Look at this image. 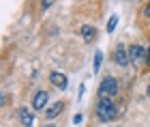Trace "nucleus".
Here are the masks:
<instances>
[{
    "instance_id": "f257e3e1",
    "label": "nucleus",
    "mask_w": 150,
    "mask_h": 127,
    "mask_svg": "<svg viewBox=\"0 0 150 127\" xmlns=\"http://www.w3.org/2000/svg\"><path fill=\"white\" fill-rule=\"evenodd\" d=\"M97 116L101 118V121H114L116 118V106L112 103V99H105V97H101V101L97 106Z\"/></svg>"
},
{
    "instance_id": "f03ea898",
    "label": "nucleus",
    "mask_w": 150,
    "mask_h": 127,
    "mask_svg": "<svg viewBox=\"0 0 150 127\" xmlns=\"http://www.w3.org/2000/svg\"><path fill=\"white\" fill-rule=\"evenodd\" d=\"M116 93H118V82H116V78H112V76L103 78V82H101V86H99V95L110 99V97L116 95Z\"/></svg>"
},
{
    "instance_id": "7ed1b4c3",
    "label": "nucleus",
    "mask_w": 150,
    "mask_h": 127,
    "mask_svg": "<svg viewBox=\"0 0 150 127\" xmlns=\"http://www.w3.org/2000/svg\"><path fill=\"white\" fill-rule=\"evenodd\" d=\"M129 61L131 63H142V61H146V50L142 48V45H131L129 48Z\"/></svg>"
},
{
    "instance_id": "20e7f679",
    "label": "nucleus",
    "mask_w": 150,
    "mask_h": 127,
    "mask_svg": "<svg viewBox=\"0 0 150 127\" xmlns=\"http://www.w3.org/2000/svg\"><path fill=\"white\" fill-rule=\"evenodd\" d=\"M114 58H116V63H118L120 67L129 65V50L125 48V45H118V48H116V54H114Z\"/></svg>"
},
{
    "instance_id": "39448f33",
    "label": "nucleus",
    "mask_w": 150,
    "mask_h": 127,
    "mask_svg": "<svg viewBox=\"0 0 150 127\" xmlns=\"http://www.w3.org/2000/svg\"><path fill=\"white\" fill-rule=\"evenodd\" d=\"M47 99H50V95H47L45 91H39L35 95V99H32V108H35V110H43L45 103H47Z\"/></svg>"
},
{
    "instance_id": "423d86ee",
    "label": "nucleus",
    "mask_w": 150,
    "mask_h": 127,
    "mask_svg": "<svg viewBox=\"0 0 150 127\" xmlns=\"http://www.w3.org/2000/svg\"><path fill=\"white\" fill-rule=\"evenodd\" d=\"M50 80H52V84H54V86H58V88H67V86H69V80H67L64 73L54 71L52 76H50Z\"/></svg>"
},
{
    "instance_id": "0eeeda50",
    "label": "nucleus",
    "mask_w": 150,
    "mask_h": 127,
    "mask_svg": "<svg viewBox=\"0 0 150 127\" xmlns=\"http://www.w3.org/2000/svg\"><path fill=\"white\" fill-rule=\"evenodd\" d=\"M19 121H22V125H26V127H32V123H35V114H32L28 108H19Z\"/></svg>"
},
{
    "instance_id": "6e6552de",
    "label": "nucleus",
    "mask_w": 150,
    "mask_h": 127,
    "mask_svg": "<svg viewBox=\"0 0 150 127\" xmlns=\"http://www.w3.org/2000/svg\"><path fill=\"white\" fill-rule=\"evenodd\" d=\"M62 101H56V103H52L50 106V108H47V112H45V114H47V118H56L58 114H60V110H62Z\"/></svg>"
},
{
    "instance_id": "1a4fd4ad",
    "label": "nucleus",
    "mask_w": 150,
    "mask_h": 127,
    "mask_svg": "<svg viewBox=\"0 0 150 127\" xmlns=\"http://www.w3.org/2000/svg\"><path fill=\"white\" fill-rule=\"evenodd\" d=\"M81 37H84V41H92L94 39V28L92 26H84V28H81Z\"/></svg>"
},
{
    "instance_id": "9d476101",
    "label": "nucleus",
    "mask_w": 150,
    "mask_h": 127,
    "mask_svg": "<svg viewBox=\"0 0 150 127\" xmlns=\"http://www.w3.org/2000/svg\"><path fill=\"white\" fill-rule=\"evenodd\" d=\"M101 63H103V52L97 50V52H94V73L101 69Z\"/></svg>"
},
{
    "instance_id": "9b49d317",
    "label": "nucleus",
    "mask_w": 150,
    "mask_h": 127,
    "mask_svg": "<svg viewBox=\"0 0 150 127\" xmlns=\"http://www.w3.org/2000/svg\"><path fill=\"white\" fill-rule=\"evenodd\" d=\"M116 24H118V15H112V17H110V22H107V32H114Z\"/></svg>"
},
{
    "instance_id": "f8f14e48",
    "label": "nucleus",
    "mask_w": 150,
    "mask_h": 127,
    "mask_svg": "<svg viewBox=\"0 0 150 127\" xmlns=\"http://www.w3.org/2000/svg\"><path fill=\"white\" fill-rule=\"evenodd\" d=\"M41 6H43V9H50V6H52V2H47V0H43V2H41Z\"/></svg>"
},
{
    "instance_id": "ddd939ff",
    "label": "nucleus",
    "mask_w": 150,
    "mask_h": 127,
    "mask_svg": "<svg viewBox=\"0 0 150 127\" xmlns=\"http://www.w3.org/2000/svg\"><path fill=\"white\" fill-rule=\"evenodd\" d=\"M73 123L77 125V123H81V114H77V116H73Z\"/></svg>"
},
{
    "instance_id": "4468645a",
    "label": "nucleus",
    "mask_w": 150,
    "mask_h": 127,
    "mask_svg": "<svg viewBox=\"0 0 150 127\" xmlns=\"http://www.w3.org/2000/svg\"><path fill=\"white\" fill-rule=\"evenodd\" d=\"M144 13H146V15H150V2L146 4V11H144Z\"/></svg>"
},
{
    "instance_id": "2eb2a0df",
    "label": "nucleus",
    "mask_w": 150,
    "mask_h": 127,
    "mask_svg": "<svg viewBox=\"0 0 150 127\" xmlns=\"http://www.w3.org/2000/svg\"><path fill=\"white\" fill-rule=\"evenodd\" d=\"M148 95H150V86H148Z\"/></svg>"
},
{
    "instance_id": "dca6fc26",
    "label": "nucleus",
    "mask_w": 150,
    "mask_h": 127,
    "mask_svg": "<svg viewBox=\"0 0 150 127\" xmlns=\"http://www.w3.org/2000/svg\"><path fill=\"white\" fill-rule=\"evenodd\" d=\"M50 127H54V125H50Z\"/></svg>"
}]
</instances>
